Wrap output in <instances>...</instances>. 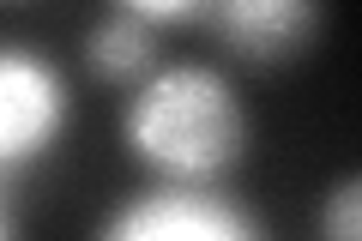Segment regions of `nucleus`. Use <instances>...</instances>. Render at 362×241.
Instances as JSON below:
<instances>
[{"mask_svg": "<svg viewBox=\"0 0 362 241\" xmlns=\"http://www.w3.org/2000/svg\"><path fill=\"white\" fill-rule=\"evenodd\" d=\"M121 145L157 181H223L254 145V114L206 61H157L121 102Z\"/></svg>", "mask_w": 362, "mask_h": 241, "instance_id": "obj_1", "label": "nucleus"}, {"mask_svg": "<svg viewBox=\"0 0 362 241\" xmlns=\"http://www.w3.org/2000/svg\"><path fill=\"white\" fill-rule=\"evenodd\" d=\"M218 42L247 66H284L320 42L326 6L320 0H211Z\"/></svg>", "mask_w": 362, "mask_h": 241, "instance_id": "obj_4", "label": "nucleus"}, {"mask_svg": "<svg viewBox=\"0 0 362 241\" xmlns=\"http://www.w3.org/2000/svg\"><path fill=\"white\" fill-rule=\"evenodd\" d=\"M314 229H320L326 241H356V235H362V175H356V169H350V175H338L332 187H326Z\"/></svg>", "mask_w": 362, "mask_h": 241, "instance_id": "obj_6", "label": "nucleus"}, {"mask_svg": "<svg viewBox=\"0 0 362 241\" xmlns=\"http://www.w3.org/2000/svg\"><path fill=\"white\" fill-rule=\"evenodd\" d=\"M0 235H13V217H6V211H0Z\"/></svg>", "mask_w": 362, "mask_h": 241, "instance_id": "obj_8", "label": "nucleus"}, {"mask_svg": "<svg viewBox=\"0 0 362 241\" xmlns=\"http://www.w3.org/2000/svg\"><path fill=\"white\" fill-rule=\"evenodd\" d=\"M73 90L61 66L30 42H0V175L42 163L66 139Z\"/></svg>", "mask_w": 362, "mask_h": 241, "instance_id": "obj_3", "label": "nucleus"}, {"mask_svg": "<svg viewBox=\"0 0 362 241\" xmlns=\"http://www.w3.org/2000/svg\"><path fill=\"white\" fill-rule=\"evenodd\" d=\"M121 13H139L145 25H187V18H206L211 13V0H115Z\"/></svg>", "mask_w": 362, "mask_h": 241, "instance_id": "obj_7", "label": "nucleus"}, {"mask_svg": "<svg viewBox=\"0 0 362 241\" xmlns=\"http://www.w3.org/2000/svg\"><path fill=\"white\" fill-rule=\"evenodd\" d=\"M85 66L103 85H139L157 66V25H145L139 13H103L85 30Z\"/></svg>", "mask_w": 362, "mask_h": 241, "instance_id": "obj_5", "label": "nucleus"}, {"mask_svg": "<svg viewBox=\"0 0 362 241\" xmlns=\"http://www.w3.org/2000/svg\"><path fill=\"white\" fill-rule=\"evenodd\" d=\"M103 241H259L266 223L218 181H157L139 187L97 223Z\"/></svg>", "mask_w": 362, "mask_h": 241, "instance_id": "obj_2", "label": "nucleus"}]
</instances>
